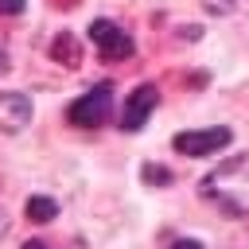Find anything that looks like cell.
<instances>
[{"label":"cell","instance_id":"obj_8","mask_svg":"<svg viewBox=\"0 0 249 249\" xmlns=\"http://www.w3.org/2000/svg\"><path fill=\"white\" fill-rule=\"evenodd\" d=\"M237 4H241V0H202V8H206L210 16H230Z\"/></svg>","mask_w":249,"mask_h":249},{"label":"cell","instance_id":"obj_6","mask_svg":"<svg viewBox=\"0 0 249 249\" xmlns=\"http://www.w3.org/2000/svg\"><path fill=\"white\" fill-rule=\"evenodd\" d=\"M31 124V97L19 89L0 93V136H16Z\"/></svg>","mask_w":249,"mask_h":249},{"label":"cell","instance_id":"obj_1","mask_svg":"<svg viewBox=\"0 0 249 249\" xmlns=\"http://www.w3.org/2000/svg\"><path fill=\"white\" fill-rule=\"evenodd\" d=\"M202 198L214 202L226 218H249V152L230 156L202 179Z\"/></svg>","mask_w":249,"mask_h":249},{"label":"cell","instance_id":"obj_10","mask_svg":"<svg viewBox=\"0 0 249 249\" xmlns=\"http://www.w3.org/2000/svg\"><path fill=\"white\" fill-rule=\"evenodd\" d=\"M144 179H148V183H167V179H171V171H167V167H152V163H148V167H144Z\"/></svg>","mask_w":249,"mask_h":249},{"label":"cell","instance_id":"obj_5","mask_svg":"<svg viewBox=\"0 0 249 249\" xmlns=\"http://www.w3.org/2000/svg\"><path fill=\"white\" fill-rule=\"evenodd\" d=\"M160 105V86L156 82H144L136 86L128 97H124V109H121V128L124 132H140L148 124V113Z\"/></svg>","mask_w":249,"mask_h":249},{"label":"cell","instance_id":"obj_9","mask_svg":"<svg viewBox=\"0 0 249 249\" xmlns=\"http://www.w3.org/2000/svg\"><path fill=\"white\" fill-rule=\"evenodd\" d=\"M51 54H54V58H62V54H66V58L74 62V58H78V54H74V39H70V35H62V39L51 47Z\"/></svg>","mask_w":249,"mask_h":249},{"label":"cell","instance_id":"obj_4","mask_svg":"<svg viewBox=\"0 0 249 249\" xmlns=\"http://www.w3.org/2000/svg\"><path fill=\"white\" fill-rule=\"evenodd\" d=\"M233 140V132L226 124H214V128H191V132H175L171 136V148L179 156H214L218 148H226Z\"/></svg>","mask_w":249,"mask_h":249},{"label":"cell","instance_id":"obj_14","mask_svg":"<svg viewBox=\"0 0 249 249\" xmlns=\"http://www.w3.org/2000/svg\"><path fill=\"white\" fill-rule=\"evenodd\" d=\"M4 233H8V218L0 214V237H4Z\"/></svg>","mask_w":249,"mask_h":249},{"label":"cell","instance_id":"obj_13","mask_svg":"<svg viewBox=\"0 0 249 249\" xmlns=\"http://www.w3.org/2000/svg\"><path fill=\"white\" fill-rule=\"evenodd\" d=\"M23 249H51V245H47V241H27Z\"/></svg>","mask_w":249,"mask_h":249},{"label":"cell","instance_id":"obj_7","mask_svg":"<svg viewBox=\"0 0 249 249\" xmlns=\"http://www.w3.org/2000/svg\"><path fill=\"white\" fill-rule=\"evenodd\" d=\"M23 214H27L31 222H51V218H58V202L47 198V195H31V198L23 202Z\"/></svg>","mask_w":249,"mask_h":249},{"label":"cell","instance_id":"obj_2","mask_svg":"<svg viewBox=\"0 0 249 249\" xmlns=\"http://www.w3.org/2000/svg\"><path fill=\"white\" fill-rule=\"evenodd\" d=\"M109 109H113V86H109V82H101V86L86 89L78 101H70L66 121H70V124H78V128H97V124H105Z\"/></svg>","mask_w":249,"mask_h":249},{"label":"cell","instance_id":"obj_12","mask_svg":"<svg viewBox=\"0 0 249 249\" xmlns=\"http://www.w3.org/2000/svg\"><path fill=\"white\" fill-rule=\"evenodd\" d=\"M171 249H202V245H198V241H175Z\"/></svg>","mask_w":249,"mask_h":249},{"label":"cell","instance_id":"obj_3","mask_svg":"<svg viewBox=\"0 0 249 249\" xmlns=\"http://www.w3.org/2000/svg\"><path fill=\"white\" fill-rule=\"evenodd\" d=\"M86 35H89V43L97 47V54L109 58V62L132 54V35H128L121 23H113V19H93V23L86 27Z\"/></svg>","mask_w":249,"mask_h":249},{"label":"cell","instance_id":"obj_11","mask_svg":"<svg viewBox=\"0 0 249 249\" xmlns=\"http://www.w3.org/2000/svg\"><path fill=\"white\" fill-rule=\"evenodd\" d=\"M0 12L4 16H19L23 12V0H0Z\"/></svg>","mask_w":249,"mask_h":249},{"label":"cell","instance_id":"obj_15","mask_svg":"<svg viewBox=\"0 0 249 249\" xmlns=\"http://www.w3.org/2000/svg\"><path fill=\"white\" fill-rule=\"evenodd\" d=\"M4 70H8V58H4V51H0V74H4Z\"/></svg>","mask_w":249,"mask_h":249}]
</instances>
